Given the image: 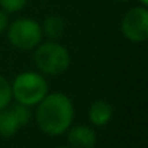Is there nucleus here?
I'll return each instance as SVG.
<instances>
[{
  "instance_id": "4468645a",
  "label": "nucleus",
  "mask_w": 148,
  "mask_h": 148,
  "mask_svg": "<svg viewBox=\"0 0 148 148\" xmlns=\"http://www.w3.org/2000/svg\"><path fill=\"white\" fill-rule=\"evenodd\" d=\"M115 2H128V0H115Z\"/></svg>"
},
{
  "instance_id": "1a4fd4ad",
  "label": "nucleus",
  "mask_w": 148,
  "mask_h": 148,
  "mask_svg": "<svg viewBox=\"0 0 148 148\" xmlns=\"http://www.w3.org/2000/svg\"><path fill=\"white\" fill-rule=\"evenodd\" d=\"M64 32V21L60 16H48L42 26V34L47 35L49 39H57Z\"/></svg>"
},
{
  "instance_id": "7ed1b4c3",
  "label": "nucleus",
  "mask_w": 148,
  "mask_h": 148,
  "mask_svg": "<svg viewBox=\"0 0 148 148\" xmlns=\"http://www.w3.org/2000/svg\"><path fill=\"white\" fill-rule=\"evenodd\" d=\"M34 61L41 73L57 76V74L64 73L70 67L71 57L67 48H64L55 41H48L41 42L35 48Z\"/></svg>"
},
{
  "instance_id": "f03ea898",
  "label": "nucleus",
  "mask_w": 148,
  "mask_h": 148,
  "mask_svg": "<svg viewBox=\"0 0 148 148\" xmlns=\"http://www.w3.org/2000/svg\"><path fill=\"white\" fill-rule=\"evenodd\" d=\"M12 99L25 106H36L48 95V83L41 73L23 71L10 83Z\"/></svg>"
},
{
  "instance_id": "39448f33",
  "label": "nucleus",
  "mask_w": 148,
  "mask_h": 148,
  "mask_svg": "<svg viewBox=\"0 0 148 148\" xmlns=\"http://www.w3.org/2000/svg\"><path fill=\"white\" fill-rule=\"evenodd\" d=\"M123 36L132 42H144L148 38V10L147 6L129 9L121 22Z\"/></svg>"
},
{
  "instance_id": "0eeeda50",
  "label": "nucleus",
  "mask_w": 148,
  "mask_h": 148,
  "mask_svg": "<svg viewBox=\"0 0 148 148\" xmlns=\"http://www.w3.org/2000/svg\"><path fill=\"white\" fill-rule=\"evenodd\" d=\"M65 132L71 148H95L96 145V132L87 125L70 126Z\"/></svg>"
},
{
  "instance_id": "20e7f679",
  "label": "nucleus",
  "mask_w": 148,
  "mask_h": 148,
  "mask_svg": "<svg viewBox=\"0 0 148 148\" xmlns=\"http://www.w3.org/2000/svg\"><path fill=\"white\" fill-rule=\"evenodd\" d=\"M42 26L35 19L21 18L8 25V39L18 49H35L42 42Z\"/></svg>"
},
{
  "instance_id": "423d86ee",
  "label": "nucleus",
  "mask_w": 148,
  "mask_h": 148,
  "mask_svg": "<svg viewBox=\"0 0 148 148\" xmlns=\"http://www.w3.org/2000/svg\"><path fill=\"white\" fill-rule=\"evenodd\" d=\"M31 121V110L29 106L16 103L9 105L0 110V135L9 138L13 136L21 128L28 125Z\"/></svg>"
},
{
  "instance_id": "f8f14e48",
  "label": "nucleus",
  "mask_w": 148,
  "mask_h": 148,
  "mask_svg": "<svg viewBox=\"0 0 148 148\" xmlns=\"http://www.w3.org/2000/svg\"><path fill=\"white\" fill-rule=\"evenodd\" d=\"M8 25H9V21H8V13L0 9V34L5 32L8 29Z\"/></svg>"
},
{
  "instance_id": "9d476101",
  "label": "nucleus",
  "mask_w": 148,
  "mask_h": 148,
  "mask_svg": "<svg viewBox=\"0 0 148 148\" xmlns=\"http://www.w3.org/2000/svg\"><path fill=\"white\" fill-rule=\"evenodd\" d=\"M10 102H12V86L9 80L0 76V110L9 106Z\"/></svg>"
},
{
  "instance_id": "9b49d317",
  "label": "nucleus",
  "mask_w": 148,
  "mask_h": 148,
  "mask_svg": "<svg viewBox=\"0 0 148 148\" xmlns=\"http://www.w3.org/2000/svg\"><path fill=\"white\" fill-rule=\"evenodd\" d=\"M28 0H0V8L6 13H15L25 8Z\"/></svg>"
},
{
  "instance_id": "2eb2a0df",
  "label": "nucleus",
  "mask_w": 148,
  "mask_h": 148,
  "mask_svg": "<svg viewBox=\"0 0 148 148\" xmlns=\"http://www.w3.org/2000/svg\"><path fill=\"white\" fill-rule=\"evenodd\" d=\"M57 148H71V147H57Z\"/></svg>"
},
{
  "instance_id": "6e6552de",
  "label": "nucleus",
  "mask_w": 148,
  "mask_h": 148,
  "mask_svg": "<svg viewBox=\"0 0 148 148\" xmlns=\"http://www.w3.org/2000/svg\"><path fill=\"white\" fill-rule=\"evenodd\" d=\"M113 116V108L106 100H96L89 108V119L95 126H105Z\"/></svg>"
},
{
  "instance_id": "ddd939ff",
  "label": "nucleus",
  "mask_w": 148,
  "mask_h": 148,
  "mask_svg": "<svg viewBox=\"0 0 148 148\" xmlns=\"http://www.w3.org/2000/svg\"><path fill=\"white\" fill-rule=\"evenodd\" d=\"M139 2H141L142 6H147V5H148V0H139Z\"/></svg>"
},
{
  "instance_id": "f257e3e1",
  "label": "nucleus",
  "mask_w": 148,
  "mask_h": 148,
  "mask_svg": "<svg viewBox=\"0 0 148 148\" xmlns=\"http://www.w3.org/2000/svg\"><path fill=\"white\" fill-rule=\"evenodd\" d=\"M36 106V123L44 134L51 136L61 135L71 126L74 106L67 95L60 92L49 93Z\"/></svg>"
}]
</instances>
